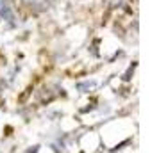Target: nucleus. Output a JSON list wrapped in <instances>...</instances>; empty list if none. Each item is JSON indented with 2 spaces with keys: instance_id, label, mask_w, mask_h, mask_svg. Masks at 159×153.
<instances>
[{
  "instance_id": "f257e3e1",
  "label": "nucleus",
  "mask_w": 159,
  "mask_h": 153,
  "mask_svg": "<svg viewBox=\"0 0 159 153\" xmlns=\"http://www.w3.org/2000/svg\"><path fill=\"white\" fill-rule=\"evenodd\" d=\"M0 16H4V18L9 20V22H13V20H15V15H13L11 7H9L6 2H0Z\"/></svg>"
}]
</instances>
